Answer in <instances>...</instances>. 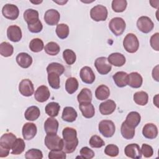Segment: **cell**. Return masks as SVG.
I'll return each mask as SVG.
<instances>
[{"mask_svg": "<svg viewBox=\"0 0 159 159\" xmlns=\"http://www.w3.org/2000/svg\"><path fill=\"white\" fill-rule=\"evenodd\" d=\"M37 128L35 124L31 122L25 123L22 129V134L24 139L30 140L37 134Z\"/></svg>", "mask_w": 159, "mask_h": 159, "instance_id": "obj_12", "label": "cell"}, {"mask_svg": "<svg viewBox=\"0 0 159 159\" xmlns=\"http://www.w3.org/2000/svg\"><path fill=\"white\" fill-rule=\"evenodd\" d=\"M63 58L66 64L69 65H73L76 59V53L71 49H66L63 52Z\"/></svg>", "mask_w": 159, "mask_h": 159, "instance_id": "obj_44", "label": "cell"}, {"mask_svg": "<svg viewBox=\"0 0 159 159\" xmlns=\"http://www.w3.org/2000/svg\"><path fill=\"white\" fill-rule=\"evenodd\" d=\"M80 153L81 155L80 157L83 158H86V159H91L95 155L93 150H92L88 147H84L81 148Z\"/></svg>", "mask_w": 159, "mask_h": 159, "instance_id": "obj_50", "label": "cell"}, {"mask_svg": "<svg viewBox=\"0 0 159 159\" xmlns=\"http://www.w3.org/2000/svg\"><path fill=\"white\" fill-rule=\"evenodd\" d=\"M20 93L25 97L31 96L34 92V88L32 82L29 79L22 80L19 84Z\"/></svg>", "mask_w": 159, "mask_h": 159, "instance_id": "obj_10", "label": "cell"}, {"mask_svg": "<svg viewBox=\"0 0 159 159\" xmlns=\"http://www.w3.org/2000/svg\"><path fill=\"white\" fill-rule=\"evenodd\" d=\"M94 66L98 72L102 75H107L112 69L111 65L105 57H101L96 58L94 61Z\"/></svg>", "mask_w": 159, "mask_h": 159, "instance_id": "obj_7", "label": "cell"}, {"mask_svg": "<svg viewBox=\"0 0 159 159\" xmlns=\"http://www.w3.org/2000/svg\"><path fill=\"white\" fill-rule=\"evenodd\" d=\"M150 3L151 4V6L153 7H155V8H158V3H159V1H150Z\"/></svg>", "mask_w": 159, "mask_h": 159, "instance_id": "obj_54", "label": "cell"}, {"mask_svg": "<svg viewBox=\"0 0 159 159\" xmlns=\"http://www.w3.org/2000/svg\"><path fill=\"white\" fill-rule=\"evenodd\" d=\"M79 108L83 117L87 119L92 118L95 114L94 106L91 103H82L79 104Z\"/></svg>", "mask_w": 159, "mask_h": 159, "instance_id": "obj_26", "label": "cell"}, {"mask_svg": "<svg viewBox=\"0 0 159 159\" xmlns=\"http://www.w3.org/2000/svg\"><path fill=\"white\" fill-rule=\"evenodd\" d=\"M119 149L118 147L114 144L107 145L104 149V153L109 157H115L119 155Z\"/></svg>", "mask_w": 159, "mask_h": 159, "instance_id": "obj_47", "label": "cell"}, {"mask_svg": "<svg viewBox=\"0 0 159 159\" xmlns=\"http://www.w3.org/2000/svg\"><path fill=\"white\" fill-rule=\"evenodd\" d=\"M43 19L47 24L52 26L55 25L58 23L60 19V14L57 10L50 9L45 12Z\"/></svg>", "mask_w": 159, "mask_h": 159, "instance_id": "obj_11", "label": "cell"}, {"mask_svg": "<svg viewBox=\"0 0 159 159\" xmlns=\"http://www.w3.org/2000/svg\"><path fill=\"white\" fill-rule=\"evenodd\" d=\"M92 92L88 88H84L81 89L80 93L77 96V100L79 104L88 103L92 101Z\"/></svg>", "mask_w": 159, "mask_h": 159, "instance_id": "obj_31", "label": "cell"}, {"mask_svg": "<svg viewBox=\"0 0 159 159\" xmlns=\"http://www.w3.org/2000/svg\"><path fill=\"white\" fill-rule=\"evenodd\" d=\"M62 136L63 140V150L66 153H73L76 150L78 144L76 129L66 127L62 131Z\"/></svg>", "mask_w": 159, "mask_h": 159, "instance_id": "obj_1", "label": "cell"}, {"mask_svg": "<svg viewBox=\"0 0 159 159\" xmlns=\"http://www.w3.org/2000/svg\"><path fill=\"white\" fill-rule=\"evenodd\" d=\"M152 77L156 81H158L159 78H158V65H157L155 66L152 70Z\"/></svg>", "mask_w": 159, "mask_h": 159, "instance_id": "obj_53", "label": "cell"}, {"mask_svg": "<svg viewBox=\"0 0 159 159\" xmlns=\"http://www.w3.org/2000/svg\"><path fill=\"white\" fill-rule=\"evenodd\" d=\"M23 17L27 24L39 19V14L38 11L33 9H27L25 10L24 12Z\"/></svg>", "mask_w": 159, "mask_h": 159, "instance_id": "obj_36", "label": "cell"}, {"mask_svg": "<svg viewBox=\"0 0 159 159\" xmlns=\"http://www.w3.org/2000/svg\"><path fill=\"white\" fill-rule=\"evenodd\" d=\"M126 27L125 20L119 17L112 18L109 23V28L111 31L116 35H121Z\"/></svg>", "mask_w": 159, "mask_h": 159, "instance_id": "obj_4", "label": "cell"}, {"mask_svg": "<svg viewBox=\"0 0 159 159\" xmlns=\"http://www.w3.org/2000/svg\"><path fill=\"white\" fill-rule=\"evenodd\" d=\"M135 128L129 125L125 121L121 125L120 133L122 136L127 140H130L134 138L135 135Z\"/></svg>", "mask_w": 159, "mask_h": 159, "instance_id": "obj_30", "label": "cell"}, {"mask_svg": "<svg viewBox=\"0 0 159 159\" xmlns=\"http://www.w3.org/2000/svg\"><path fill=\"white\" fill-rule=\"evenodd\" d=\"M98 130L104 137L109 138L114 135L116 131V126L112 120H102L99 123Z\"/></svg>", "mask_w": 159, "mask_h": 159, "instance_id": "obj_5", "label": "cell"}, {"mask_svg": "<svg viewBox=\"0 0 159 159\" xmlns=\"http://www.w3.org/2000/svg\"><path fill=\"white\" fill-rule=\"evenodd\" d=\"M50 159H65L66 158V153L63 150H52L48 155Z\"/></svg>", "mask_w": 159, "mask_h": 159, "instance_id": "obj_49", "label": "cell"}, {"mask_svg": "<svg viewBox=\"0 0 159 159\" xmlns=\"http://www.w3.org/2000/svg\"><path fill=\"white\" fill-rule=\"evenodd\" d=\"M142 134L146 139H154L158 135L157 127L153 123H147L143 127Z\"/></svg>", "mask_w": 159, "mask_h": 159, "instance_id": "obj_20", "label": "cell"}, {"mask_svg": "<svg viewBox=\"0 0 159 159\" xmlns=\"http://www.w3.org/2000/svg\"><path fill=\"white\" fill-rule=\"evenodd\" d=\"M110 96V89L109 88L104 85H99L95 91L96 98L100 101H104L107 99Z\"/></svg>", "mask_w": 159, "mask_h": 159, "instance_id": "obj_29", "label": "cell"}, {"mask_svg": "<svg viewBox=\"0 0 159 159\" xmlns=\"http://www.w3.org/2000/svg\"><path fill=\"white\" fill-rule=\"evenodd\" d=\"M116 108V102L111 99H107L99 104V109L101 114L104 116L110 115L114 112Z\"/></svg>", "mask_w": 159, "mask_h": 159, "instance_id": "obj_18", "label": "cell"}, {"mask_svg": "<svg viewBox=\"0 0 159 159\" xmlns=\"http://www.w3.org/2000/svg\"><path fill=\"white\" fill-rule=\"evenodd\" d=\"M89 143L92 148H101L105 145L104 141L99 136L96 135L91 136Z\"/></svg>", "mask_w": 159, "mask_h": 159, "instance_id": "obj_46", "label": "cell"}, {"mask_svg": "<svg viewBox=\"0 0 159 159\" xmlns=\"http://www.w3.org/2000/svg\"><path fill=\"white\" fill-rule=\"evenodd\" d=\"M123 47L126 52L130 53H135L139 47V41L137 36L132 33L127 34L123 40Z\"/></svg>", "mask_w": 159, "mask_h": 159, "instance_id": "obj_2", "label": "cell"}, {"mask_svg": "<svg viewBox=\"0 0 159 159\" xmlns=\"http://www.w3.org/2000/svg\"><path fill=\"white\" fill-rule=\"evenodd\" d=\"M48 83L49 85L55 89H58L60 87V75L54 72L48 73Z\"/></svg>", "mask_w": 159, "mask_h": 159, "instance_id": "obj_38", "label": "cell"}, {"mask_svg": "<svg viewBox=\"0 0 159 159\" xmlns=\"http://www.w3.org/2000/svg\"><path fill=\"white\" fill-rule=\"evenodd\" d=\"M124 153L129 158L134 159H139L142 158L140 148L137 143H130L127 145L124 148Z\"/></svg>", "mask_w": 159, "mask_h": 159, "instance_id": "obj_13", "label": "cell"}, {"mask_svg": "<svg viewBox=\"0 0 159 159\" xmlns=\"http://www.w3.org/2000/svg\"><path fill=\"white\" fill-rule=\"evenodd\" d=\"M50 96V91L47 86L42 85L36 89L34 98L35 99L39 102H44L48 99Z\"/></svg>", "mask_w": 159, "mask_h": 159, "instance_id": "obj_17", "label": "cell"}, {"mask_svg": "<svg viewBox=\"0 0 159 159\" xmlns=\"http://www.w3.org/2000/svg\"><path fill=\"white\" fill-rule=\"evenodd\" d=\"M54 2H57V3H58V4H65V3H66V2H67V1H60V2H58V1H53Z\"/></svg>", "mask_w": 159, "mask_h": 159, "instance_id": "obj_56", "label": "cell"}, {"mask_svg": "<svg viewBox=\"0 0 159 159\" xmlns=\"http://www.w3.org/2000/svg\"><path fill=\"white\" fill-rule=\"evenodd\" d=\"M40 115L39 108L36 106L29 107L24 113L25 119L29 121H34L37 120Z\"/></svg>", "mask_w": 159, "mask_h": 159, "instance_id": "obj_27", "label": "cell"}, {"mask_svg": "<svg viewBox=\"0 0 159 159\" xmlns=\"http://www.w3.org/2000/svg\"><path fill=\"white\" fill-rule=\"evenodd\" d=\"M25 158L26 159H42L43 158V153L39 149L31 148L26 152Z\"/></svg>", "mask_w": 159, "mask_h": 159, "instance_id": "obj_45", "label": "cell"}, {"mask_svg": "<svg viewBox=\"0 0 159 159\" xmlns=\"http://www.w3.org/2000/svg\"><path fill=\"white\" fill-rule=\"evenodd\" d=\"M107 14L108 11L106 7L101 4L95 6L90 11L91 18L96 22L106 20Z\"/></svg>", "mask_w": 159, "mask_h": 159, "instance_id": "obj_6", "label": "cell"}, {"mask_svg": "<svg viewBox=\"0 0 159 159\" xmlns=\"http://www.w3.org/2000/svg\"><path fill=\"white\" fill-rule=\"evenodd\" d=\"M31 2H32V3H34V4H40V3H41L42 2V1H38V2H36V1H30Z\"/></svg>", "mask_w": 159, "mask_h": 159, "instance_id": "obj_57", "label": "cell"}, {"mask_svg": "<svg viewBox=\"0 0 159 159\" xmlns=\"http://www.w3.org/2000/svg\"><path fill=\"white\" fill-rule=\"evenodd\" d=\"M143 83V78L137 72H132L127 76V85L133 88H139Z\"/></svg>", "mask_w": 159, "mask_h": 159, "instance_id": "obj_19", "label": "cell"}, {"mask_svg": "<svg viewBox=\"0 0 159 159\" xmlns=\"http://www.w3.org/2000/svg\"><path fill=\"white\" fill-rule=\"evenodd\" d=\"M140 150L142 155H143V157L145 158H150L153 154V148L150 145L146 143L142 144Z\"/></svg>", "mask_w": 159, "mask_h": 159, "instance_id": "obj_51", "label": "cell"}, {"mask_svg": "<svg viewBox=\"0 0 159 159\" xmlns=\"http://www.w3.org/2000/svg\"><path fill=\"white\" fill-rule=\"evenodd\" d=\"M80 78L82 81L86 84H92L95 80V75L89 66H85L80 70Z\"/></svg>", "mask_w": 159, "mask_h": 159, "instance_id": "obj_14", "label": "cell"}, {"mask_svg": "<svg viewBox=\"0 0 159 159\" xmlns=\"http://www.w3.org/2000/svg\"><path fill=\"white\" fill-rule=\"evenodd\" d=\"M22 30L19 26L12 25L8 27L7 29V37L11 42H19L22 39Z\"/></svg>", "mask_w": 159, "mask_h": 159, "instance_id": "obj_15", "label": "cell"}, {"mask_svg": "<svg viewBox=\"0 0 159 159\" xmlns=\"http://www.w3.org/2000/svg\"><path fill=\"white\" fill-rule=\"evenodd\" d=\"M78 81L75 77L68 78L65 82V89L70 94H72L76 92L78 88Z\"/></svg>", "mask_w": 159, "mask_h": 159, "instance_id": "obj_35", "label": "cell"}, {"mask_svg": "<svg viewBox=\"0 0 159 159\" xmlns=\"http://www.w3.org/2000/svg\"><path fill=\"white\" fill-rule=\"evenodd\" d=\"M55 32L58 38L65 39L69 35V27L66 24H59L57 25Z\"/></svg>", "mask_w": 159, "mask_h": 159, "instance_id": "obj_40", "label": "cell"}, {"mask_svg": "<svg viewBox=\"0 0 159 159\" xmlns=\"http://www.w3.org/2000/svg\"><path fill=\"white\" fill-rule=\"evenodd\" d=\"M158 40H159V33L156 32L153 35H152L150 37V43L152 47V48L156 50H159V45H158Z\"/></svg>", "mask_w": 159, "mask_h": 159, "instance_id": "obj_52", "label": "cell"}, {"mask_svg": "<svg viewBox=\"0 0 159 159\" xmlns=\"http://www.w3.org/2000/svg\"><path fill=\"white\" fill-rule=\"evenodd\" d=\"M59 123L54 117H48L44 123V130L47 134H57L58 132Z\"/></svg>", "mask_w": 159, "mask_h": 159, "instance_id": "obj_21", "label": "cell"}, {"mask_svg": "<svg viewBox=\"0 0 159 159\" xmlns=\"http://www.w3.org/2000/svg\"><path fill=\"white\" fill-rule=\"evenodd\" d=\"M127 76L128 74L124 71H118L113 76V80L117 86L123 88L127 85Z\"/></svg>", "mask_w": 159, "mask_h": 159, "instance_id": "obj_25", "label": "cell"}, {"mask_svg": "<svg viewBox=\"0 0 159 159\" xmlns=\"http://www.w3.org/2000/svg\"><path fill=\"white\" fill-rule=\"evenodd\" d=\"M14 52L13 46L7 42H3L0 44V54L4 57H11Z\"/></svg>", "mask_w": 159, "mask_h": 159, "instance_id": "obj_42", "label": "cell"}, {"mask_svg": "<svg viewBox=\"0 0 159 159\" xmlns=\"http://www.w3.org/2000/svg\"><path fill=\"white\" fill-rule=\"evenodd\" d=\"M46 70L47 73L54 72L61 76L64 73L65 69L63 65L57 62H52L47 66Z\"/></svg>", "mask_w": 159, "mask_h": 159, "instance_id": "obj_39", "label": "cell"}, {"mask_svg": "<svg viewBox=\"0 0 159 159\" xmlns=\"http://www.w3.org/2000/svg\"><path fill=\"white\" fill-rule=\"evenodd\" d=\"M29 30L32 33H39L43 29L42 22L39 19L35 22L27 24Z\"/></svg>", "mask_w": 159, "mask_h": 159, "instance_id": "obj_48", "label": "cell"}, {"mask_svg": "<svg viewBox=\"0 0 159 159\" xmlns=\"http://www.w3.org/2000/svg\"><path fill=\"white\" fill-rule=\"evenodd\" d=\"M107 60L111 65L117 67L123 66L126 61L125 56L123 54L118 52L110 54L107 58Z\"/></svg>", "mask_w": 159, "mask_h": 159, "instance_id": "obj_22", "label": "cell"}, {"mask_svg": "<svg viewBox=\"0 0 159 159\" xmlns=\"http://www.w3.org/2000/svg\"><path fill=\"white\" fill-rule=\"evenodd\" d=\"M140 114L136 111H132L129 112L125 119V122L130 126L135 128L140 122Z\"/></svg>", "mask_w": 159, "mask_h": 159, "instance_id": "obj_28", "label": "cell"}, {"mask_svg": "<svg viewBox=\"0 0 159 159\" xmlns=\"http://www.w3.org/2000/svg\"><path fill=\"white\" fill-rule=\"evenodd\" d=\"M133 99L137 104L139 106H145L148 101V95L143 91H137L134 93Z\"/></svg>", "mask_w": 159, "mask_h": 159, "instance_id": "obj_33", "label": "cell"}, {"mask_svg": "<svg viewBox=\"0 0 159 159\" xmlns=\"http://www.w3.org/2000/svg\"><path fill=\"white\" fill-rule=\"evenodd\" d=\"M137 27L140 32L144 34H148L153 30L154 24L148 17L141 16L137 21Z\"/></svg>", "mask_w": 159, "mask_h": 159, "instance_id": "obj_8", "label": "cell"}, {"mask_svg": "<svg viewBox=\"0 0 159 159\" xmlns=\"http://www.w3.org/2000/svg\"><path fill=\"white\" fill-rule=\"evenodd\" d=\"M25 144L23 139L21 138H17L12 146L11 154L12 155H20L25 150Z\"/></svg>", "mask_w": 159, "mask_h": 159, "instance_id": "obj_34", "label": "cell"}, {"mask_svg": "<svg viewBox=\"0 0 159 159\" xmlns=\"http://www.w3.org/2000/svg\"><path fill=\"white\" fill-rule=\"evenodd\" d=\"M16 139V136L11 132L4 134L0 138V148L10 150Z\"/></svg>", "mask_w": 159, "mask_h": 159, "instance_id": "obj_16", "label": "cell"}, {"mask_svg": "<svg viewBox=\"0 0 159 159\" xmlns=\"http://www.w3.org/2000/svg\"><path fill=\"white\" fill-rule=\"evenodd\" d=\"M16 62L20 67L23 68H27L32 63V57L27 53L21 52L19 53L16 57Z\"/></svg>", "mask_w": 159, "mask_h": 159, "instance_id": "obj_23", "label": "cell"}, {"mask_svg": "<svg viewBox=\"0 0 159 159\" xmlns=\"http://www.w3.org/2000/svg\"><path fill=\"white\" fill-rule=\"evenodd\" d=\"M44 50L46 53L51 56L57 55L60 51L59 45L55 42H50L44 47Z\"/></svg>", "mask_w": 159, "mask_h": 159, "instance_id": "obj_37", "label": "cell"}, {"mask_svg": "<svg viewBox=\"0 0 159 159\" xmlns=\"http://www.w3.org/2000/svg\"><path fill=\"white\" fill-rule=\"evenodd\" d=\"M60 109V106L58 102H50L46 105L45 107V111L48 116L52 117H55L58 116Z\"/></svg>", "mask_w": 159, "mask_h": 159, "instance_id": "obj_32", "label": "cell"}, {"mask_svg": "<svg viewBox=\"0 0 159 159\" xmlns=\"http://www.w3.org/2000/svg\"><path fill=\"white\" fill-rule=\"evenodd\" d=\"M44 142L45 146L50 150H63V140L57 135V134H47Z\"/></svg>", "mask_w": 159, "mask_h": 159, "instance_id": "obj_3", "label": "cell"}, {"mask_svg": "<svg viewBox=\"0 0 159 159\" xmlns=\"http://www.w3.org/2000/svg\"><path fill=\"white\" fill-rule=\"evenodd\" d=\"M127 5V2L125 0H113L112 1L111 7L112 10L116 12H124Z\"/></svg>", "mask_w": 159, "mask_h": 159, "instance_id": "obj_43", "label": "cell"}, {"mask_svg": "<svg viewBox=\"0 0 159 159\" xmlns=\"http://www.w3.org/2000/svg\"><path fill=\"white\" fill-rule=\"evenodd\" d=\"M77 116V112L73 107L70 106L64 107L61 115V118L63 120L67 122H73L76 120Z\"/></svg>", "mask_w": 159, "mask_h": 159, "instance_id": "obj_24", "label": "cell"}, {"mask_svg": "<svg viewBox=\"0 0 159 159\" xmlns=\"http://www.w3.org/2000/svg\"><path fill=\"white\" fill-rule=\"evenodd\" d=\"M44 48V44L43 41L39 38H35L31 40L29 43L30 50L35 53L41 52Z\"/></svg>", "mask_w": 159, "mask_h": 159, "instance_id": "obj_41", "label": "cell"}, {"mask_svg": "<svg viewBox=\"0 0 159 159\" xmlns=\"http://www.w3.org/2000/svg\"><path fill=\"white\" fill-rule=\"evenodd\" d=\"M2 13L4 17L7 19L15 20L19 15V10L17 6L12 4H6L2 9Z\"/></svg>", "mask_w": 159, "mask_h": 159, "instance_id": "obj_9", "label": "cell"}, {"mask_svg": "<svg viewBox=\"0 0 159 159\" xmlns=\"http://www.w3.org/2000/svg\"><path fill=\"white\" fill-rule=\"evenodd\" d=\"M153 103L157 107H158V94H157L153 98Z\"/></svg>", "mask_w": 159, "mask_h": 159, "instance_id": "obj_55", "label": "cell"}]
</instances>
